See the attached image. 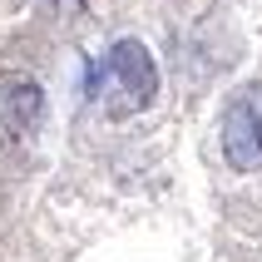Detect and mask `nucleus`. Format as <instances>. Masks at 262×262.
Here are the masks:
<instances>
[{
	"label": "nucleus",
	"instance_id": "2",
	"mask_svg": "<svg viewBox=\"0 0 262 262\" xmlns=\"http://www.w3.org/2000/svg\"><path fill=\"white\" fill-rule=\"evenodd\" d=\"M218 134H223V159L237 173H257L262 168V84H243L223 104Z\"/></svg>",
	"mask_w": 262,
	"mask_h": 262
},
{
	"label": "nucleus",
	"instance_id": "3",
	"mask_svg": "<svg viewBox=\"0 0 262 262\" xmlns=\"http://www.w3.org/2000/svg\"><path fill=\"white\" fill-rule=\"evenodd\" d=\"M45 114V94L25 74H0V134H30Z\"/></svg>",
	"mask_w": 262,
	"mask_h": 262
},
{
	"label": "nucleus",
	"instance_id": "4",
	"mask_svg": "<svg viewBox=\"0 0 262 262\" xmlns=\"http://www.w3.org/2000/svg\"><path fill=\"white\" fill-rule=\"evenodd\" d=\"M50 5H70V10H74V5H84V0H50Z\"/></svg>",
	"mask_w": 262,
	"mask_h": 262
},
{
	"label": "nucleus",
	"instance_id": "1",
	"mask_svg": "<svg viewBox=\"0 0 262 262\" xmlns=\"http://www.w3.org/2000/svg\"><path fill=\"white\" fill-rule=\"evenodd\" d=\"M99 94H104V109L109 114H139L154 104L159 94V70L139 40H119L109 55H104V70H99Z\"/></svg>",
	"mask_w": 262,
	"mask_h": 262
}]
</instances>
